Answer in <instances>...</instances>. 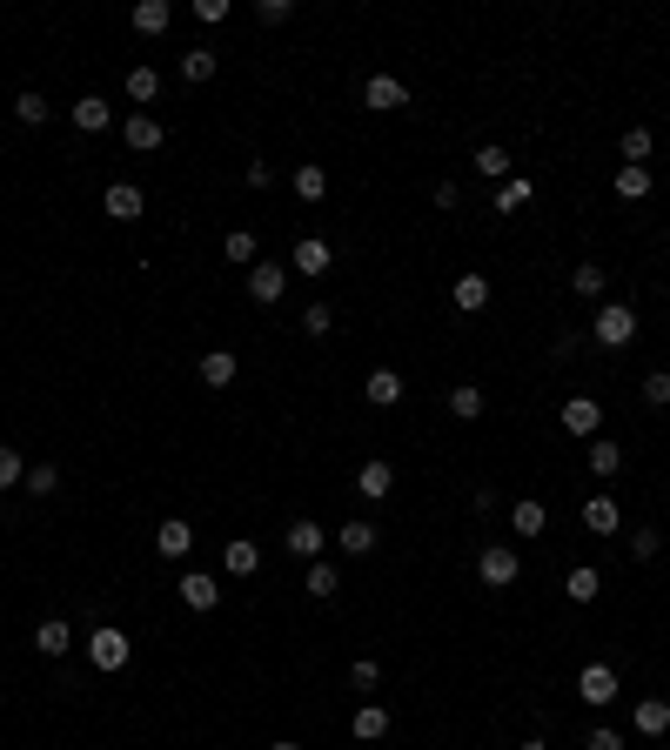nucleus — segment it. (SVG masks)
I'll return each instance as SVG.
<instances>
[{"instance_id": "f257e3e1", "label": "nucleus", "mask_w": 670, "mask_h": 750, "mask_svg": "<svg viewBox=\"0 0 670 750\" xmlns=\"http://www.w3.org/2000/svg\"><path fill=\"white\" fill-rule=\"evenodd\" d=\"M590 335H597L603 349H624L630 335H637V309H630V302H603V309L590 315Z\"/></svg>"}, {"instance_id": "f03ea898", "label": "nucleus", "mask_w": 670, "mask_h": 750, "mask_svg": "<svg viewBox=\"0 0 670 750\" xmlns=\"http://www.w3.org/2000/svg\"><path fill=\"white\" fill-rule=\"evenodd\" d=\"M128 657H134L128 630H114V623H101V630L88 637V663H94V670H128Z\"/></svg>"}, {"instance_id": "7ed1b4c3", "label": "nucleus", "mask_w": 670, "mask_h": 750, "mask_svg": "<svg viewBox=\"0 0 670 750\" xmlns=\"http://www.w3.org/2000/svg\"><path fill=\"white\" fill-rule=\"evenodd\" d=\"M476 576H483L490 590H510L516 576H523V563H516V550H503V543H490V550L476 556Z\"/></svg>"}, {"instance_id": "20e7f679", "label": "nucleus", "mask_w": 670, "mask_h": 750, "mask_svg": "<svg viewBox=\"0 0 670 750\" xmlns=\"http://www.w3.org/2000/svg\"><path fill=\"white\" fill-rule=\"evenodd\" d=\"M282 288H289V268H282V262H255V268H248V302L275 309V302H282Z\"/></svg>"}, {"instance_id": "39448f33", "label": "nucleus", "mask_w": 670, "mask_h": 750, "mask_svg": "<svg viewBox=\"0 0 670 750\" xmlns=\"http://www.w3.org/2000/svg\"><path fill=\"white\" fill-rule=\"evenodd\" d=\"M577 697H583V704H597V710H610V704H617V670H610V663H583Z\"/></svg>"}, {"instance_id": "423d86ee", "label": "nucleus", "mask_w": 670, "mask_h": 750, "mask_svg": "<svg viewBox=\"0 0 670 750\" xmlns=\"http://www.w3.org/2000/svg\"><path fill=\"white\" fill-rule=\"evenodd\" d=\"M563 429H570V436H583V442H597V429H603V402H590V396H570L563 402Z\"/></svg>"}, {"instance_id": "0eeeda50", "label": "nucleus", "mask_w": 670, "mask_h": 750, "mask_svg": "<svg viewBox=\"0 0 670 750\" xmlns=\"http://www.w3.org/2000/svg\"><path fill=\"white\" fill-rule=\"evenodd\" d=\"M362 101H369L376 114H402V108H409V88H402L396 74H369V88H362Z\"/></svg>"}, {"instance_id": "6e6552de", "label": "nucleus", "mask_w": 670, "mask_h": 750, "mask_svg": "<svg viewBox=\"0 0 670 750\" xmlns=\"http://www.w3.org/2000/svg\"><path fill=\"white\" fill-rule=\"evenodd\" d=\"M322 543H329V530H322L315 516H295V523H289V536H282V550H289V556H309V563L322 556Z\"/></svg>"}, {"instance_id": "1a4fd4ad", "label": "nucleus", "mask_w": 670, "mask_h": 750, "mask_svg": "<svg viewBox=\"0 0 670 750\" xmlns=\"http://www.w3.org/2000/svg\"><path fill=\"white\" fill-rule=\"evenodd\" d=\"M289 262H295V275H329V268H335V248L322 242V235H302Z\"/></svg>"}, {"instance_id": "9d476101", "label": "nucleus", "mask_w": 670, "mask_h": 750, "mask_svg": "<svg viewBox=\"0 0 670 750\" xmlns=\"http://www.w3.org/2000/svg\"><path fill=\"white\" fill-rule=\"evenodd\" d=\"M583 530H590V536H617V530H624L617 496H590V503H583Z\"/></svg>"}, {"instance_id": "9b49d317", "label": "nucleus", "mask_w": 670, "mask_h": 750, "mask_svg": "<svg viewBox=\"0 0 670 750\" xmlns=\"http://www.w3.org/2000/svg\"><path fill=\"white\" fill-rule=\"evenodd\" d=\"M389 489H396V469L389 463H362L356 469V496L362 503H389Z\"/></svg>"}, {"instance_id": "f8f14e48", "label": "nucleus", "mask_w": 670, "mask_h": 750, "mask_svg": "<svg viewBox=\"0 0 670 750\" xmlns=\"http://www.w3.org/2000/svg\"><path fill=\"white\" fill-rule=\"evenodd\" d=\"M121 141H128L134 155H155L161 148V121L155 114H128V121H121Z\"/></svg>"}, {"instance_id": "ddd939ff", "label": "nucleus", "mask_w": 670, "mask_h": 750, "mask_svg": "<svg viewBox=\"0 0 670 750\" xmlns=\"http://www.w3.org/2000/svg\"><path fill=\"white\" fill-rule=\"evenodd\" d=\"M181 603H188V610H215V603H222V583L208 570H188L181 576Z\"/></svg>"}, {"instance_id": "4468645a", "label": "nucleus", "mask_w": 670, "mask_h": 750, "mask_svg": "<svg viewBox=\"0 0 670 750\" xmlns=\"http://www.w3.org/2000/svg\"><path fill=\"white\" fill-rule=\"evenodd\" d=\"M74 128H81V134L114 128V101H101V94H81V101H74Z\"/></svg>"}, {"instance_id": "2eb2a0df", "label": "nucleus", "mask_w": 670, "mask_h": 750, "mask_svg": "<svg viewBox=\"0 0 670 750\" xmlns=\"http://www.w3.org/2000/svg\"><path fill=\"white\" fill-rule=\"evenodd\" d=\"M101 208H108L114 221H141V208H148V201H141V188H134V181H114L108 195H101Z\"/></svg>"}, {"instance_id": "dca6fc26", "label": "nucleus", "mask_w": 670, "mask_h": 750, "mask_svg": "<svg viewBox=\"0 0 670 750\" xmlns=\"http://www.w3.org/2000/svg\"><path fill=\"white\" fill-rule=\"evenodd\" d=\"M155 550L168 556V563H181V556L195 550V530H188L181 516H168V523H161V530H155Z\"/></svg>"}, {"instance_id": "f3484780", "label": "nucleus", "mask_w": 670, "mask_h": 750, "mask_svg": "<svg viewBox=\"0 0 670 750\" xmlns=\"http://www.w3.org/2000/svg\"><path fill=\"white\" fill-rule=\"evenodd\" d=\"M222 570L228 576H255V570H262V550H255L248 536H228V543H222Z\"/></svg>"}, {"instance_id": "a211bd4d", "label": "nucleus", "mask_w": 670, "mask_h": 750, "mask_svg": "<svg viewBox=\"0 0 670 750\" xmlns=\"http://www.w3.org/2000/svg\"><path fill=\"white\" fill-rule=\"evenodd\" d=\"M335 550H342V556H369V550H376V523H369V516L342 523V530H335Z\"/></svg>"}, {"instance_id": "6ab92c4d", "label": "nucleus", "mask_w": 670, "mask_h": 750, "mask_svg": "<svg viewBox=\"0 0 670 750\" xmlns=\"http://www.w3.org/2000/svg\"><path fill=\"white\" fill-rule=\"evenodd\" d=\"M402 389H409V382H402L396 369H376L369 382H362V396L376 402V409H396V402H402Z\"/></svg>"}, {"instance_id": "aec40b11", "label": "nucleus", "mask_w": 670, "mask_h": 750, "mask_svg": "<svg viewBox=\"0 0 670 750\" xmlns=\"http://www.w3.org/2000/svg\"><path fill=\"white\" fill-rule=\"evenodd\" d=\"M449 302L463 315H476L483 302H490V275H456V288H449Z\"/></svg>"}, {"instance_id": "412c9836", "label": "nucleus", "mask_w": 670, "mask_h": 750, "mask_svg": "<svg viewBox=\"0 0 670 750\" xmlns=\"http://www.w3.org/2000/svg\"><path fill=\"white\" fill-rule=\"evenodd\" d=\"M235 375H242V362H235L228 349H208V355H201V382H208V389H228Z\"/></svg>"}, {"instance_id": "4be33fe9", "label": "nucleus", "mask_w": 670, "mask_h": 750, "mask_svg": "<svg viewBox=\"0 0 670 750\" xmlns=\"http://www.w3.org/2000/svg\"><path fill=\"white\" fill-rule=\"evenodd\" d=\"M289 188L302 201H322V195H329V168H322V161H302V168L289 175Z\"/></svg>"}, {"instance_id": "5701e85b", "label": "nucleus", "mask_w": 670, "mask_h": 750, "mask_svg": "<svg viewBox=\"0 0 670 750\" xmlns=\"http://www.w3.org/2000/svg\"><path fill=\"white\" fill-rule=\"evenodd\" d=\"M563 596H570V603H597V596H603V576L590 570V563H577V570L563 576Z\"/></svg>"}, {"instance_id": "b1692460", "label": "nucleus", "mask_w": 670, "mask_h": 750, "mask_svg": "<svg viewBox=\"0 0 670 750\" xmlns=\"http://www.w3.org/2000/svg\"><path fill=\"white\" fill-rule=\"evenodd\" d=\"M630 724L644 730V737H664V730H670V704H664V697H644V704L630 710Z\"/></svg>"}, {"instance_id": "393cba45", "label": "nucleus", "mask_w": 670, "mask_h": 750, "mask_svg": "<svg viewBox=\"0 0 670 750\" xmlns=\"http://www.w3.org/2000/svg\"><path fill=\"white\" fill-rule=\"evenodd\" d=\"M510 168H516L510 148H496V141H483V148H476V175H483V181H510Z\"/></svg>"}, {"instance_id": "a878e982", "label": "nucleus", "mask_w": 670, "mask_h": 750, "mask_svg": "<svg viewBox=\"0 0 670 750\" xmlns=\"http://www.w3.org/2000/svg\"><path fill=\"white\" fill-rule=\"evenodd\" d=\"M302 590H309L315 603H329V596L342 590V576H335V563H322V556H315V563H309V576H302Z\"/></svg>"}, {"instance_id": "bb28decb", "label": "nucleus", "mask_w": 670, "mask_h": 750, "mask_svg": "<svg viewBox=\"0 0 670 750\" xmlns=\"http://www.w3.org/2000/svg\"><path fill=\"white\" fill-rule=\"evenodd\" d=\"M349 730H356L362 744H376V737H389V710H382V704H362L356 717H349Z\"/></svg>"}, {"instance_id": "cd10ccee", "label": "nucleus", "mask_w": 670, "mask_h": 750, "mask_svg": "<svg viewBox=\"0 0 670 750\" xmlns=\"http://www.w3.org/2000/svg\"><path fill=\"white\" fill-rule=\"evenodd\" d=\"M67 643H74V630H67L61 617H47L41 630H34V650H41V657H67Z\"/></svg>"}, {"instance_id": "c85d7f7f", "label": "nucleus", "mask_w": 670, "mask_h": 750, "mask_svg": "<svg viewBox=\"0 0 670 750\" xmlns=\"http://www.w3.org/2000/svg\"><path fill=\"white\" fill-rule=\"evenodd\" d=\"M215 67H222L215 61V47H188V54H181V81H195L201 88V81H215Z\"/></svg>"}, {"instance_id": "c756f323", "label": "nucleus", "mask_w": 670, "mask_h": 750, "mask_svg": "<svg viewBox=\"0 0 670 750\" xmlns=\"http://www.w3.org/2000/svg\"><path fill=\"white\" fill-rule=\"evenodd\" d=\"M449 416L476 422V416H483V389H476V382H456V389H449Z\"/></svg>"}, {"instance_id": "7c9ffc66", "label": "nucleus", "mask_w": 670, "mask_h": 750, "mask_svg": "<svg viewBox=\"0 0 670 750\" xmlns=\"http://www.w3.org/2000/svg\"><path fill=\"white\" fill-rule=\"evenodd\" d=\"M510 530L516 536H543V530H550V509H543V503H516L510 509Z\"/></svg>"}, {"instance_id": "2f4dec72", "label": "nucleus", "mask_w": 670, "mask_h": 750, "mask_svg": "<svg viewBox=\"0 0 670 750\" xmlns=\"http://www.w3.org/2000/svg\"><path fill=\"white\" fill-rule=\"evenodd\" d=\"M168 21H175V7H168V0H141V7H134V34H161Z\"/></svg>"}, {"instance_id": "473e14b6", "label": "nucleus", "mask_w": 670, "mask_h": 750, "mask_svg": "<svg viewBox=\"0 0 670 750\" xmlns=\"http://www.w3.org/2000/svg\"><path fill=\"white\" fill-rule=\"evenodd\" d=\"M617 469H624V449H617L610 436H597L590 442V476H617Z\"/></svg>"}, {"instance_id": "72a5a7b5", "label": "nucleus", "mask_w": 670, "mask_h": 750, "mask_svg": "<svg viewBox=\"0 0 670 750\" xmlns=\"http://www.w3.org/2000/svg\"><path fill=\"white\" fill-rule=\"evenodd\" d=\"M47 114H54V108H47V94H34V88L14 94V121H21V128H41Z\"/></svg>"}, {"instance_id": "f704fd0d", "label": "nucleus", "mask_w": 670, "mask_h": 750, "mask_svg": "<svg viewBox=\"0 0 670 750\" xmlns=\"http://www.w3.org/2000/svg\"><path fill=\"white\" fill-rule=\"evenodd\" d=\"M155 94H161V74H155V67H128V101H141V108H148Z\"/></svg>"}, {"instance_id": "c9c22d12", "label": "nucleus", "mask_w": 670, "mask_h": 750, "mask_svg": "<svg viewBox=\"0 0 670 750\" xmlns=\"http://www.w3.org/2000/svg\"><path fill=\"white\" fill-rule=\"evenodd\" d=\"M603 282H610V268H597V262H583L577 275H570V288H577V295H590V302H603Z\"/></svg>"}, {"instance_id": "e433bc0d", "label": "nucleus", "mask_w": 670, "mask_h": 750, "mask_svg": "<svg viewBox=\"0 0 670 750\" xmlns=\"http://www.w3.org/2000/svg\"><path fill=\"white\" fill-rule=\"evenodd\" d=\"M650 148H657V141H650V128H630V134H624V168H650Z\"/></svg>"}, {"instance_id": "4c0bfd02", "label": "nucleus", "mask_w": 670, "mask_h": 750, "mask_svg": "<svg viewBox=\"0 0 670 750\" xmlns=\"http://www.w3.org/2000/svg\"><path fill=\"white\" fill-rule=\"evenodd\" d=\"M222 255H228V262H242V268H255V235H248V228H228Z\"/></svg>"}, {"instance_id": "58836bf2", "label": "nucleus", "mask_w": 670, "mask_h": 750, "mask_svg": "<svg viewBox=\"0 0 670 750\" xmlns=\"http://www.w3.org/2000/svg\"><path fill=\"white\" fill-rule=\"evenodd\" d=\"M21 489H27V496H54V489H61V469H54V463H34Z\"/></svg>"}, {"instance_id": "ea45409f", "label": "nucleus", "mask_w": 670, "mask_h": 750, "mask_svg": "<svg viewBox=\"0 0 670 750\" xmlns=\"http://www.w3.org/2000/svg\"><path fill=\"white\" fill-rule=\"evenodd\" d=\"M617 195H624V201H644V195H650V168H617Z\"/></svg>"}, {"instance_id": "a19ab883", "label": "nucleus", "mask_w": 670, "mask_h": 750, "mask_svg": "<svg viewBox=\"0 0 670 750\" xmlns=\"http://www.w3.org/2000/svg\"><path fill=\"white\" fill-rule=\"evenodd\" d=\"M523 201H530V181H503V188H496V215H516V208H523Z\"/></svg>"}, {"instance_id": "79ce46f5", "label": "nucleus", "mask_w": 670, "mask_h": 750, "mask_svg": "<svg viewBox=\"0 0 670 750\" xmlns=\"http://www.w3.org/2000/svg\"><path fill=\"white\" fill-rule=\"evenodd\" d=\"M335 329V309L329 302H309V309H302V335H329Z\"/></svg>"}, {"instance_id": "37998d69", "label": "nucleus", "mask_w": 670, "mask_h": 750, "mask_svg": "<svg viewBox=\"0 0 670 750\" xmlns=\"http://www.w3.org/2000/svg\"><path fill=\"white\" fill-rule=\"evenodd\" d=\"M644 402H650V409H670V369H650L644 375Z\"/></svg>"}, {"instance_id": "c03bdc74", "label": "nucleus", "mask_w": 670, "mask_h": 750, "mask_svg": "<svg viewBox=\"0 0 670 750\" xmlns=\"http://www.w3.org/2000/svg\"><path fill=\"white\" fill-rule=\"evenodd\" d=\"M14 483H27V463L7 449V442H0V489H14Z\"/></svg>"}, {"instance_id": "a18cd8bd", "label": "nucleus", "mask_w": 670, "mask_h": 750, "mask_svg": "<svg viewBox=\"0 0 670 750\" xmlns=\"http://www.w3.org/2000/svg\"><path fill=\"white\" fill-rule=\"evenodd\" d=\"M376 684H382V670H376L369 657H362V663H349V690H362V697H369Z\"/></svg>"}, {"instance_id": "49530a36", "label": "nucleus", "mask_w": 670, "mask_h": 750, "mask_svg": "<svg viewBox=\"0 0 670 750\" xmlns=\"http://www.w3.org/2000/svg\"><path fill=\"white\" fill-rule=\"evenodd\" d=\"M255 14H262V27H282V21H289V14H295V0H262Z\"/></svg>"}, {"instance_id": "de8ad7c7", "label": "nucleus", "mask_w": 670, "mask_h": 750, "mask_svg": "<svg viewBox=\"0 0 670 750\" xmlns=\"http://www.w3.org/2000/svg\"><path fill=\"white\" fill-rule=\"evenodd\" d=\"M630 556L650 563V556H657V530H630Z\"/></svg>"}, {"instance_id": "09e8293b", "label": "nucleus", "mask_w": 670, "mask_h": 750, "mask_svg": "<svg viewBox=\"0 0 670 750\" xmlns=\"http://www.w3.org/2000/svg\"><path fill=\"white\" fill-rule=\"evenodd\" d=\"M583 750H624V737H617V730H590V737H583Z\"/></svg>"}, {"instance_id": "8fccbe9b", "label": "nucleus", "mask_w": 670, "mask_h": 750, "mask_svg": "<svg viewBox=\"0 0 670 750\" xmlns=\"http://www.w3.org/2000/svg\"><path fill=\"white\" fill-rule=\"evenodd\" d=\"M195 14H201L208 27H215V21H228V0H195Z\"/></svg>"}, {"instance_id": "3c124183", "label": "nucleus", "mask_w": 670, "mask_h": 750, "mask_svg": "<svg viewBox=\"0 0 670 750\" xmlns=\"http://www.w3.org/2000/svg\"><path fill=\"white\" fill-rule=\"evenodd\" d=\"M456 201H463V188H456V181H436V208H443V215L456 208Z\"/></svg>"}, {"instance_id": "603ef678", "label": "nucleus", "mask_w": 670, "mask_h": 750, "mask_svg": "<svg viewBox=\"0 0 670 750\" xmlns=\"http://www.w3.org/2000/svg\"><path fill=\"white\" fill-rule=\"evenodd\" d=\"M516 750H550V744H543V737H530V744H516Z\"/></svg>"}, {"instance_id": "864d4df0", "label": "nucleus", "mask_w": 670, "mask_h": 750, "mask_svg": "<svg viewBox=\"0 0 670 750\" xmlns=\"http://www.w3.org/2000/svg\"><path fill=\"white\" fill-rule=\"evenodd\" d=\"M268 750H302V744H289V737H282V744H268Z\"/></svg>"}]
</instances>
